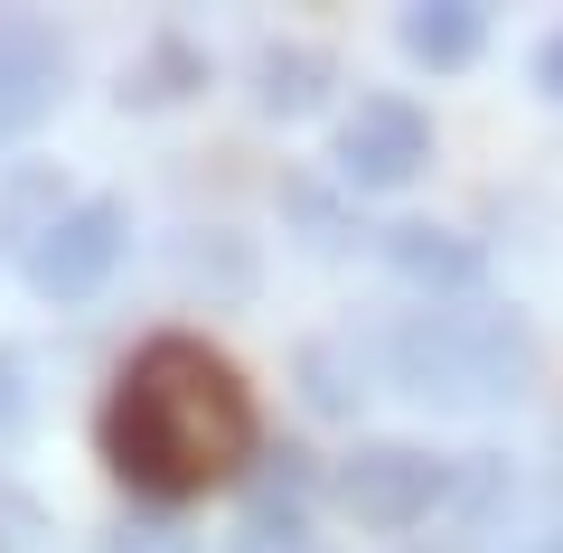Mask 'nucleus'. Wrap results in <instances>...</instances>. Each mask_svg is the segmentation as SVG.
Returning a JSON list of instances; mask_svg holds the SVG:
<instances>
[{
    "mask_svg": "<svg viewBox=\"0 0 563 553\" xmlns=\"http://www.w3.org/2000/svg\"><path fill=\"white\" fill-rule=\"evenodd\" d=\"M122 244H132V217H122L113 198H76L38 244H29V281H38L47 300H85L122 263Z\"/></svg>",
    "mask_w": 563,
    "mask_h": 553,
    "instance_id": "4",
    "label": "nucleus"
},
{
    "mask_svg": "<svg viewBox=\"0 0 563 553\" xmlns=\"http://www.w3.org/2000/svg\"><path fill=\"white\" fill-rule=\"evenodd\" d=\"M225 553H320L310 544V516H301V469H291V451H282V469L254 488V507L225 534Z\"/></svg>",
    "mask_w": 563,
    "mask_h": 553,
    "instance_id": "7",
    "label": "nucleus"
},
{
    "mask_svg": "<svg viewBox=\"0 0 563 553\" xmlns=\"http://www.w3.org/2000/svg\"><path fill=\"white\" fill-rule=\"evenodd\" d=\"M57 85H66V47L29 20H0V141H20L29 122H47Z\"/></svg>",
    "mask_w": 563,
    "mask_h": 553,
    "instance_id": "6",
    "label": "nucleus"
},
{
    "mask_svg": "<svg viewBox=\"0 0 563 553\" xmlns=\"http://www.w3.org/2000/svg\"><path fill=\"white\" fill-rule=\"evenodd\" d=\"M432 497H442V460L413 451V441H366L357 460H339V507L357 516V526H376V534L422 526Z\"/></svg>",
    "mask_w": 563,
    "mask_h": 553,
    "instance_id": "3",
    "label": "nucleus"
},
{
    "mask_svg": "<svg viewBox=\"0 0 563 553\" xmlns=\"http://www.w3.org/2000/svg\"><path fill=\"white\" fill-rule=\"evenodd\" d=\"M385 254H395V273L422 281V291H470V281H479V244H461L451 225H395Z\"/></svg>",
    "mask_w": 563,
    "mask_h": 553,
    "instance_id": "9",
    "label": "nucleus"
},
{
    "mask_svg": "<svg viewBox=\"0 0 563 553\" xmlns=\"http://www.w3.org/2000/svg\"><path fill=\"white\" fill-rule=\"evenodd\" d=\"M488 47V20L470 10V0H422V10H404V57L413 66H470Z\"/></svg>",
    "mask_w": 563,
    "mask_h": 553,
    "instance_id": "8",
    "label": "nucleus"
},
{
    "mask_svg": "<svg viewBox=\"0 0 563 553\" xmlns=\"http://www.w3.org/2000/svg\"><path fill=\"white\" fill-rule=\"evenodd\" d=\"M254 432L263 422L244 376L198 338H151L103 403V460L141 497H198L207 478L254 460Z\"/></svg>",
    "mask_w": 563,
    "mask_h": 553,
    "instance_id": "1",
    "label": "nucleus"
},
{
    "mask_svg": "<svg viewBox=\"0 0 563 553\" xmlns=\"http://www.w3.org/2000/svg\"><path fill=\"white\" fill-rule=\"evenodd\" d=\"M320 76H329L320 47H273L263 57V113H310L320 103Z\"/></svg>",
    "mask_w": 563,
    "mask_h": 553,
    "instance_id": "10",
    "label": "nucleus"
},
{
    "mask_svg": "<svg viewBox=\"0 0 563 553\" xmlns=\"http://www.w3.org/2000/svg\"><path fill=\"white\" fill-rule=\"evenodd\" d=\"M536 85H544V95L563 103V29H554V38H544V47H536Z\"/></svg>",
    "mask_w": 563,
    "mask_h": 553,
    "instance_id": "12",
    "label": "nucleus"
},
{
    "mask_svg": "<svg viewBox=\"0 0 563 553\" xmlns=\"http://www.w3.org/2000/svg\"><path fill=\"white\" fill-rule=\"evenodd\" d=\"M422 159H432V122L404 95H366L357 113L339 122V169L357 178V188H404Z\"/></svg>",
    "mask_w": 563,
    "mask_h": 553,
    "instance_id": "5",
    "label": "nucleus"
},
{
    "mask_svg": "<svg viewBox=\"0 0 563 553\" xmlns=\"http://www.w3.org/2000/svg\"><path fill=\"white\" fill-rule=\"evenodd\" d=\"M113 553H188V534H179V526H122Z\"/></svg>",
    "mask_w": 563,
    "mask_h": 553,
    "instance_id": "11",
    "label": "nucleus"
},
{
    "mask_svg": "<svg viewBox=\"0 0 563 553\" xmlns=\"http://www.w3.org/2000/svg\"><path fill=\"white\" fill-rule=\"evenodd\" d=\"M395 385L442 413H498L536 385V329L507 310H422L395 329Z\"/></svg>",
    "mask_w": 563,
    "mask_h": 553,
    "instance_id": "2",
    "label": "nucleus"
}]
</instances>
